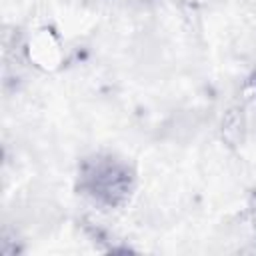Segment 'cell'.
<instances>
[{"label": "cell", "mask_w": 256, "mask_h": 256, "mask_svg": "<svg viewBox=\"0 0 256 256\" xmlns=\"http://www.w3.org/2000/svg\"><path fill=\"white\" fill-rule=\"evenodd\" d=\"M132 180L130 168L112 156H96L86 160L80 170L82 192L106 206L122 204L130 196Z\"/></svg>", "instance_id": "1"}]
</instances>
